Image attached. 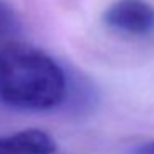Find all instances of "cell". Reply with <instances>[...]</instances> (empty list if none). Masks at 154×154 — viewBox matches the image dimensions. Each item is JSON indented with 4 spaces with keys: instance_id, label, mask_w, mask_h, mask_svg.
<instances>
[{
    "instance_id": "obj_1",
    "label": "cell",
    "mask_w": 154,
    "mask_h": 154,
    "mask_svg": "<svg viewBox=\"0 0 154 154\" xmlns=\"http://www.w3.org/2000/svg\"><path fill=\"white\" fill-rule=\"evenodd\" d=\"M68 94V76L55 58L20 42L0 45V104L22 111H48Z\"/></svg>"
},
{
    "instance_id": "obj_4",
    "label": "cell",
    "mask_w": 154,
    "mask_h": 154,
    "mask_svg": "<svg viewBox=\"0 0 154 154\" xmlns=\"http://www.w3.org/2000/svg\"><path fill=\"white\" fill-rule=\"evenodd\" d=\"M20 32V20L15 8L7 0H0V45L14 42V37Z\"/></svg>"
},
{
    "instance_id": "obj_5",
    "label": "cell",
    "mask_w": 154,
    "mask_h": 154,
    "mask_svg": "<svg viewBox=\"0 0 154 154\" xmlns=\"http://www.w3.org/2000/svg\"><path fill=\"white\" fill-rule=\"evenodd\" d=\"M143 154H154V143L152 144H147V146L144 147Z\"/></svg>"
},
{
    "instance_id": "obj_3",
    "label": "cell",
    "mask_w": 154,
    "mask_h": 154,
    "mask_svg": "<svg viewBox=\"0 0 154 154\" xmlns=\"http://www.w3.org/2000/svg\"><path fill=\"white\" fill-rule=\"evenodd\" d=\"M55 149L53 137L40 129L0 136V154H53Z\"/></svg>"
},
{
    "instance_id": "obj_2",
    "label": "cell",
    "mask_w": 154,
    "mask_h": 154,
    "mask_svg": "<svg viewBox=\"0 0 154 154\" xmlns=\"http://www.w3.org/2000/svg\"><path fill=\"white\" fill-rule=\"evenodd\" d=\"M103 20L114 32L146 37L154 32V7L146 0H116L106 8Z\"/></svg>"
}]
</instances>
